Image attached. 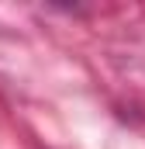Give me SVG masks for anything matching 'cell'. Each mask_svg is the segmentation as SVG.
<instances>
[]
</instances>
